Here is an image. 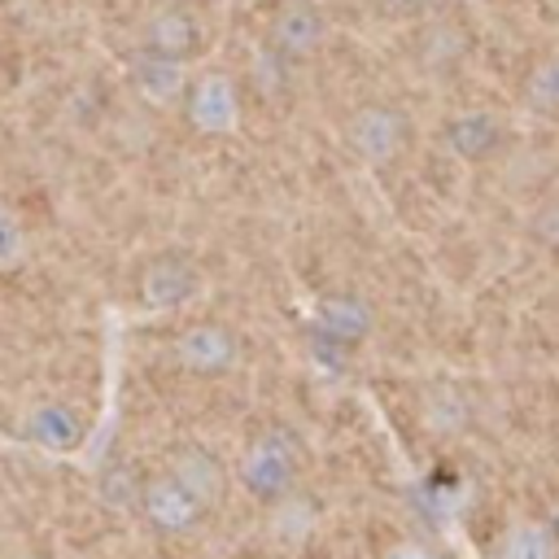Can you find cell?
Masks as SVG:
<instances>
[{"instance_id": "d6986e66", "label": "cell", "mask_w": 559, "mask_h": 559, "mask_svg": "<svg viewBox=\"0 0 559 559\" xmlns=\"http://www.w3.org/2000/svg\"><path fill=\"white\" fill-rule=\"evenodd\" d=\"M26 258H31V231H26L22 214L0 201V275L26 266Z\"/></svg>"}, {"instance_id": "7c38bea8", "label": "cell", "mask_w": 559, "mask_h": 559, "mask_svg": "<svg viewBox=\"0 0 559 559\" xmlns=\"http://www.w3.org/2000/svg\"><path fill=\"white\" fill-rule=\"evenodd\" d=\"M188 61H175V57H162V52H148L140 48L127 66V83L131 92L148 105V109H175L183 105V92H188Z\"/></svg>"}, {"instance_id": "5b68a950", "label": "cell", "mask_w": 559, "mask_h": 559, "mask_svg": "<svg viewBox=\"0 0 559 559\" xmlns=\"http://www.w3.org/2000/svg\"><path fill=\"white\" fill-rule=\"evenodd\" d=\"M201 266L192 253L183 249H162L153 253L140 275H135V301L148 310V314H170V310H188L197 297H201Z\"/></svg>"}, {"instance_id": "9a60e30c", "label": "cell", "mask_w": 559, "mask_h": 559, "mask_svg": "<svg viewBox=\"0 0 559 559\" xmlns=\"http://www.w3.org/2000/svg\"><path fill=\"white\" fill-rule=\"evenodd\" d=\"M489 559H559V542H555L546 520L520 515V520H511L493 533Z\"/></svg>"}, {"instance_id": "8992f818", "label": "cell", "mask_w": 559, "mask_h": 559, "mask_svg": "<svg viewBox=\"0 0 559 559\" xmlns=\"http://www.w3.org/2000/svg\"><path fill=\"white\" fill-rule=\"evenodd\" d=\"M328 9L319 0H280L266 22V48L280 61H306L328 44Z\"/></svg>"}, {"instance_id": "3957f363", "label": "cell", "mask_w": 559, "mask_h": 559, "mask_svg": "<svg viewBox=\"0 0 559 559\" xmlns=\"http://www.w3.org/2000/svg\"><path fill=\"white\" fill-rule=\"evenodd\" d=\"M240 358H245V341L223 319H197V323H183L170 336V362L183 376H197V380L231 376L240 367Z\"/></svg>"}, {"instance_id": "5bb4252c", "label": "cell", "mask_w": 559, "mask_h": 559, "mask_svg": "<svg viewBox=\"0 0 559 559\" xmlns=\"http://www.w3.org/2000/svg\"><path fill=\"white\" fill-rule=\"evenodd\" d=\"M22 432H26V441H35L44 450H74L83 441V432H87V419L70 402H39L26 415Z\"/></svg>"}, {"instance_id": "2e32d148", "label": "cell", "mask_w": 559, "mask_h": 559, "mask_svg": "<svg viewBox=\"0 0 559 559\" xmlns=\"http://www.w3.org/2000/svg\"><path fill=\"white\" fill-rule=\"evenodd\" d=\"M520 105L542 118H559V48L542 52L520 79Z\"/></svg>"}, {"instance_id": "7402d4cb", "label": "cell", "mask_w": 559, "mask_h": 559, "mask_svg": "<svg viewBox=\"0 0 559 559\" xmlns=\"http://www.w3.org/2000/svg\"><path fill=\"white\" fill-rule=\"evenodd\" d=\"M546 524H550V533H555V542H559V502L550 507V515H546Z\"/></svg>"}, {"instance_id": "44dd1931", "label": "cell", "mask_w": 559, "mask_h": 559, "mask_svg": "<svg viewBox=\"0 0 559 559\" xmlns=\"http://www.w3.org/2000/svg\"><path fill=\"white\" fill-rule=\"evenodd\" d=\"M533 231L546 240V245H555L559 249V201H550L542 214H537V223H533Z\"/></svg>"}, {"instance_id": "6da1fadb", "label": "cell", "mask_w": 559, "mask_h": 559, "mask_svg": "<svg viewBox=\"0 0 559 559\" xmlns=\"http://www.w3.org/2000/svg\"><path fill=\"white\" fill-rule=\"evenodd\" d=\"M301 467H306V441L297 437V428L288 424H266L258 428L245 445H240V459H236V480L240 489L266 507L275 502L280 493L297 489L301 485Z\"/></svg>"}, {"instance_id": "ba28073f", "label": "cell", "mask_w": 559, "mask_h": 559, "mask_svg": "<svg viewBox=\"0 0 559 559\" xmlns=\"http://www.w3.org/2000/svg\"><path fill=\"white\" fill-rule=\"evenodd\" d=\"M162 467L201 502L205 515L223 511V502L231 493V472L223 467V459L210 445H201V441H175L166 450V463Z\"/></svg>"}, {"instance_id": "277c9868", "label": "cell", "mask_w": 559, "mask_h": 559, "mask_svg": "<svg viewBox=\"0 0 559 559\" xmlns=\"http://www.w3.org/2000/svg\"><path fill=\"white\" fill-rule=\"evenodd\" d=\"M183 118L192 131L210 135V140H227L245 127V100H240V83L236 74H227L223 66H210L201 74L188 79L183 92Z\"/></svg>"}, {"instance_id": "e0dca14e", "label": "cell", "mask_w": 559, "mask_h": 559, "mask_svg": "<svg viewBox=\"0 0 559 559\" xmlns=\"http://www.w3.org/2000/svg\"><path fill=\"white\" fill-rule=\"evenodd\" d=\"M463 52H467V31L454 26V22H437V26H428L424 39H419V57H424V66H428L432 74L459 66Z\"/></svg>"}, {"instance_id": "8fae6325", "label": "cell", "mask_w": 559, "mask_h": 559, "mask_svg": "<svg viewBox=\"0 0 559 559\" xmlns=\"http://www.w3.org/2000/svg\"><path fill=\"white\" fill-rule=\"evenodd\" d=\"M205 44V26L197 17V9L170 0V4H157L144 22H140V48L148 52H162V57H175V61H192Z\"/></svg>"}, {"instance_id": "30bf717a", "label": "cell", "mask_w": 559, "mask_h": 559, "mask_svg": "<svg viewBox=\"0 0 559 559\" xmlns=\"http://www.w3.org/2000/svg\"><path fill=\"white\" fill-rule=\"evenodd\" d=\"M507 140H511V127H507V118L493 114V109H459V114H450L445 127H441V148H445L450 157L467 162V166L493 162V157L507 148Z\"/></svg>"}, {"instance_id": "ac0fdd59", "label": "cell", "mask_w": 559, "mask_h": 559, "mask_svg": "<svg viewBox=\"0 0 559 559\" xmlns=\"http://www.w3.org/2000/svg\"><path fill=\"white\" fill-rule=\"evenodd\" d=\"M424 424H428L432 432H441V437L467 428V397H463L454 384H432V389L424 393Z\"/></svg>"}, {"instance_id": "52a82bcc", "label": "cell", "mask_w": 559, "mask_h": 559, "mask_svg": "<svg viewBox=\"0 0 559 559\" xmlns=\"http://www.w3.org/2000/svg\"><path fill=\"white\" fill-rule=\"evenodd\" d=\"M135 507H140L144 524H148L153 533H162V537H192V533L205 524L201 502H197V498H192L166 467L140 480V498H135Z\"/></svg>"}, {"instance_id": "ffe728a7", "label": "cell", "mask_w": 559, "mask_h": 559, "mask_svg": "<svg viewBox=\"0 0 559 559\" xmlns=\"http://www.w3.org/2000/svg\"><path fill=\"white\" fill-rule=\"evenodd\" d=\"M380 559H441V550L419 542V537H397V542H389L380 550Z\"/></svg>"}, {"instance_id": "7a4b0ae2", "label": "cell", "mask_w": 559, "mask_h": 559, "mask_svg": "<svg viewBox=\"0 0 559 559\" xmlns=\"http://www.w3.org/2000/svg\"><path fill=\"white\" fill-rule=\"evenodd\" d=\"M341 135H345V148L362 166L384 170V166H393V162L406 157V148L415 140V127H411V114L406 109H397L389 100H362L358 109H349Z\"/></svg>"}, {"instance_id": "9c48e42d", "label": "cell", "mask_w": 559, "mask_h": 559, "mask_svg": "<svg viewBox=\"0 0 559 559\" xmlns=\"http://www.w3.org/2000/svg\"><path fill=\"white\" fill-rule=\"evenodd\" d=\"M310 328L319 332V341H328L336 349H358L371 336V328H376V306L362 293L332 288V293H319L314 297Z\"/></svg>"}, {"instance_id": "4fadbf2b", "label": "cell", "mask_w": 559, "mask_h": 559, "mask_svg": "<svg viewBox=\"0 0 559 559\" xmlns=\"http://www.w3.org/2000/svg\"><path fill=\"white\" fill-rule=\"evenodd\" d=\"M266 511V537L280 546V550H301L314 528H319V502L297 485L288 493H280L275 502L262 507Z\"/></svg>"}]
</instances>
